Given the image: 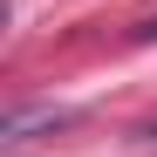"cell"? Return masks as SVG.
I'll list each match as a JSON object with an SVG mask.
<instances>
[{
    "label": "cell",
    "mask_w": 157,
    "mask_h": 157,
    "mask_svg": "<svg viewBox=\"0 0 157 157\" xmlns=\"http://www.w3.org/2000/svg\"><path fill=\"white\" fill-rule=\"evenodd\" d=\"M137 41H157V14H150V21H137Z\"/></svg>",
    "instance_id": "cell-2"
},
{
    "label": "cell",
    "mask_w": 157,
    "mask_h": 157,
    "mask_svg": "<svg viewBox=\"0 0 157 157\" xmlns=\"http://www.w3.org/2000/svg\"><path fill=\"white\" fill-rule=\"evenodd\" d=\"M62 123H75V109H14L7 130H0V144L21 150V144H34V130H62Z\"/></svg>",
    "instance_id": "cell-1"
}]
</instances>
